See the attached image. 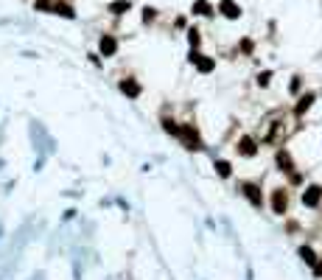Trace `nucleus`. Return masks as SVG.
Returning <instances> with one entry per match:
<instances>
[{"instance_id": "nucleus-1", "label": "nucleus", "mask_w": 322, "mask_h": 280, "mask_svg": "<svg viewBox=\"0 0 322 280\" xmlns=\"http://www.w3.org/2000/svg\"><path fill=\"white\" fill-rule=\"evenodd\" d=\"M177 138L182 140V146L188 151H199V149H205V143H202V138H199V132H196V126L193 123H182L179 126V135Z\"/></svg>"}, {"instance_id": "nucleus-2", "label": "nucleus", "mask_w": 322, "mask_h": 280, "mask_svg": "<svg viewBox=\"0 0 322 280\" xmlns=\"http://www.w3.org/2000/svg\"><path fill=\"white\" fill-rule=\"evenodd\" d=\"M238 191L244 193V199L250 202L255 210H261V208H263V193H261V185H258V182L241 179V182H238Z\"/></svg>"}, {"instance_id": "nucleus-3", "label": "nucleus", "mask_w": 322, "mask_h": 280, "mask_svg": "<svg viewBox=\"0 0 322 280\" xmlns=\"http://www.w3.org/2000/svg\"><path fill=\"white\" fill-rule=\"evenodd\" d=\"M258 151H261V146H258V140L252 135H241V138L235 140V154L238 157L252 160V157H258Z\"/></svg>"}, {"instance_id": "nucleus-4", "label": "nucleus", "mask_w": 322, "mask_h": 280, "mask_svg": "<svg viewBox=\"0 0 322 280\" xmlns=\"http://www.w3.org/2000/svg\"><path fill=\"white\" fill-rule=\"evenodd\" d=\"M269 205H272V213H275V216H286L288 213V188H275Z\"/></svg>"}, {"instance_id": "nucleus-5", "label": "nucleus", "mask_w": 322, "mask_h": 280, "mask_svg": "<svg viewBox=\"0 0 322 280\" xmlns=\"http://www.w3.org/2000/svg\"><path fill=\"white\" fill-rule=\"evenodd\" d=\"M300 202H303L305 208H320V202H322V185H305Z\"/></svg>"}, {"instance_id": "nucleus-6", "label": "nucleus", "mask_w": 322, "mask_h": 280, "mask_svg": "<svg viewBox=\"0 0 322 280\" xmlns=\"http://www.w3.org/2000/svg\"><path fill=\"white\" fill-rule=\"evenodd\" d=\"M275 166H278V171H283V174H294L291 151H288V149H278V151H275Z\"/></svg>"}, {"instance_id": "nucleus-7", "label": "nucleus", "mask_w": 322, "mask_h": 280, "mask_svg": "<svg viewBox=\"0 0 322 280\" xmlns=\"http://www.w3.org/2000/svg\"><path fill=\"white\" fill-rule=\"evenodd\" d=\"M191 62L196 65L199 73H210V70L216 68V59H210V56H205V53H199V51H191Z\"/></svg>"}, {"instance_id": "nucleus-8", "label": "nucleus", "mask_w": 322, "mask_h": 280, "mask_svg": "<svg viewBox=\"0 0 322 280\" xmlns=\"http://www.w3.org/2000/svg\"><path fill=\"white\" fill-rule=\"evenodd\" d=\"M218 11H221L227 20H238V17H241V6H238L235 0H221V3H218Z\"/></svg>"}, {"instance_id": "nucleus-9", "label": "nucleus", "mask_w": 322, "mask_h": 280, "mask_svg": "<svg viewBox=\"0 0 322 280\" xmlns=\"http://www.w3.org/2000/svg\"><path fill=\"white\" fill-rule=\"evenodd\" d=\"M314 101H317V93H303V96L297 98L294 112H297V115H305V112H308V109L314 106Z\"/></svg>"}, {"instance_id": "nucleus-10", "label": "nucleus", "mask_w": 322, "mask_h": 280, "mask_svg": "<svg viewBox=\"0 0 322 280\" xmlns=\"http://www.w3.org/2000/svg\"><path fill=\"white\" fill-rule=\"evenodd\" d=\"M98 51L104 53V56H115V51H118V39L109 34L101 36V42H98Z\"/></svg>"}, {"instance_id": "nucleus-11", "label": "nucleus", "mask_w": 322, "mask_h": 280, "mask_svg": "<svg viewBox=\"0 0 322 280\" xmlns=\"http://www.w3.org/2000/svg\"><path fill=\"white\" fill-rule=\"evenodd\" d=\"M121 93L123 96H129V98H138L140 96V84L135 79H123L121 81Z\"/></svg>"}, {"instance_id": "nucleus-12", "label": "nucleus", "mask_w": 322, "mask_h": 280, "mask_svg": "<svg viewBox=\"0 0 322 280\" xmlns=\"http://www.w3.org/2000/svg\"><path fill=\"white\" fill-rule=\"evenodd\" d=\"M213 168H216V174L221 176V179H230V176H233V166H230V160H216Z\"/></svg>"}, {"instance_id": "nucleus-13", "label": "nucleus", "mask_w": 322, "mask_h": 280, "mask_svg": "<svg viewBox=\"0 0 322 280\" xmlns=\"http://www.w3.org/2000/svg\"><path fill=\"white\" fill-rule=\"evenodd\" d=\"M300 258H303V263H305V266H311V269H314V263L320 261V258H317V252H314V249H311L308 244L300 246Z\"/></svg>"}, {"instance_id": "nucleus-14", "label": "nucleus", "mask_w": 322, "mask_h": 280, "mask_svg": "<svg viewBox=\"0 0 322 280\" xmlns=\"http://www.w3.org/2000/svg\"><path fill=\"white\" fill-rule=\"evenodd\" d=\"M193 14H199V17H210V14H213V6H210L208 0H196V3H193Z\"/></svg>"}, {"instance_id": "nucleus-15", "label": "nucleus", "mask_w": 322, "mask_h": 280, "mask_svg": "<svg viewBox=\"0 0 322 280\" xmlns=\"http://www.w3.org/2000/svg\"><path fill=\"white\" fill-rule=\"evenodd\" d=\"M129 9H132L129 0H115V3H109V11H112V14H126Z\"/></svg>"}, {"instance_id": "nucleus-16", "label": "nucleus", "mask_w": 322, "mask_h": 280, "mask_svg": "<svg viewBox=\"0 0 322 280\" xmlns=\"http://www.w3.org/2000/svg\"><path fill=\"white\" fill-rule=\"evenodd\" d=\"M51 11H56V14H62V17H68V20H73V17H76V11L70 9L68 3H56V6H53Z\"/></svg>"}, {"instance_id": "nucleus-17", "label": "nucleus", "mask_w": 322, "mask_h": 280, "mask_svg": "<svg viewBox=\"0 0 322 280\" xmlns=\"http://www.w3.org/2000/svg\"><path fill=\"white\" fill-rule=\"evenodd\" d=\"M163 129H166L168 135H174V138H177V135H179V123H177L174 118H163Z\"/></svg>"}, {"instance_id": "nucleus-18", "label": "nucleus", "mask_w": 322, "mask_h": 280, "mask_svg": "<svg viewBox=\"0 0 322 280\" xmlns=\"http://www.w3.org/2000/svg\"><path fill=\"white\" fill-rule=\"evenodd\" d=\"M188 42H191V48H193V51H196V48H199L202 36H199V31H196V28H191V31H188Z\"/></svg>"}, {"instance_id": "nucleus-19", "label": "nucleus", "mask_w": 322, "mask_h": 280, "mask_svg": "<svg viewBox=\"0 0 322 280\" xmlns=\"http://www.w3.org/2000/svg\"><path fill=\"white\" fill-rule=\"evenodd\" d=\"M272 81V70H263V73H258V87H269Z\"/></svg>"}, {"instance_id": "nucleus-20", "label": "nucleus", "mask_w": 322, "mask_h": 280, "mask_svg": "<svg viewBox=\"0 0 322 280\" xmlns=\"http://www.w3.org/2000/svg\"><path fill=\"white\" fill-rule=\"evenodd\" d=\"M34 6H36L39 11H51V9H53V3H51V0H36Z\"/></svg>"}, {"instance_id": "nucleus-21", "label": "nucleus", "mask_w": 322, "mask_h": 280, "mask_svg": "<svg viewBox=\"0 0 322 280\" xmlns=\"http://www.w3.org/2000/svg\"><path fill=\"white\" fill-rule=\"evenodd\" d=\"M154 17H157V11H154V9H148V6H146V9H143V23H151Z\"/></svg>"}, {"instance_id": "nucleus-22", "label": "nucleus", "mask_w": 322, "mask_h": 280, "mask_svg": "<svg viewBox=\"0 0 322 280\" xmlns=\"http://www.w3.org/2000/svg\"><path fill=\"white\" fill-rule=\"evenodd\" d=\"M300 87H303V81H300V76H294L291 79V93H300Z\"/></svg>"}, {"instance_id": "nucleus-23", "label": "nucleus", "mask_w": 322, "mask_h": 280, "mask_svg": "<svg viewBox=\"0 0 322 280\" xmlns=\"http://www.w3.org/2000/svg\"><path fill=\"white\" fill-rule=\"evenodd\" d=\"M241 51H244V53H252V42H250V39H244V42H241Z\"/></svg>"}]
</instances>
